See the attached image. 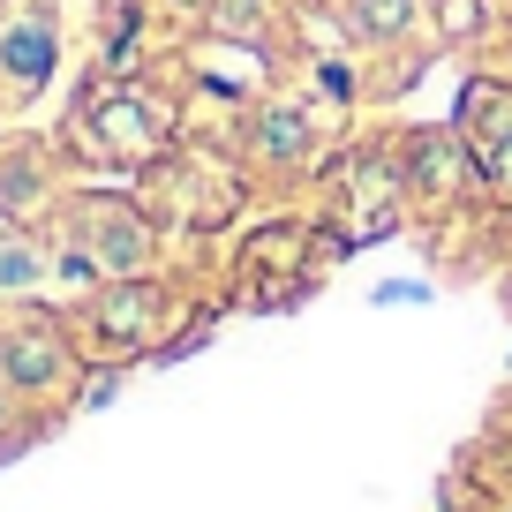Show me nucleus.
Masks as SVG:
<instances>
[{
	"instance_id": "1",
	"label": "nucleus",
	"mask_w": 512,
	"mask_h": 512,
	"mask_svg": "<svg viewBox=\"0 0 512 512\" xmlns=\"http://www.w3.org/2000/svg\"><path fill=\"white\" fill-rule=\"evenodd\" d=\"M0 384L23 392V400H53V392L76 384V354H68V339L46 317L0 324Z\"/></svg>"
},
{
	"instance_id": "2",
	"label": "nucleus",
	"mask_w": 512,
	"mask_h": 512,
	"mask_svg": "<svg viewBox=\"0 0 512 512\" xmlns=\"http://www.w3.org/2000/svg\"><path fill=\"white\" fill-rule=\"evenodd\" d=\"M144 339H151V294L144 287H113L91 309V354L98 362H128Z\"/></svg>"
},
{
	"instance_id": "3",
	"label": "nucleus",
	"mask_w": 512,
	"mask_h": 512,
	"mask_svg": "<svg viewBox=\"0 0 512 512\" xmlns=\"http://www.w3.org/2000/svg\"><path fill=\"white\" fill-rule=\"evenodd\" d=\"M46 16H31V31H8V83H23V91H38V76H46V61H53V46H46Z\"/></svg>"
},
{
	"instance_id": "4",
	"label": "nucleus",
	"mask_w": 512,
	"mask_h": 512,
	"mask_svg": "<svg viewBox=\"0 0 512 512\" xmlns=\"http://www.w3.org/2000/svg\"><path fill=\"white\" fill-rule=\"evenodd\" d=\"M38 272H46V264H38L31 241H0V294H31Z\"/></svg>"
},
{
	"instance_id": "5",
	"label": "nucleus",
	"mask_w": 512,
	"mask_h": 512,
	"mask_svg": "<svg viewBox=\"0 0 512 512\" xmlns=\"http://www.w3.org/2000/svg\"><path fill=\"white\" fill-rule=\"evenodd\" d=\"M23 437H31V422H23V392H8V384H0V452H16Z\"/></svg>"
},
{
	"instance_id": "6",
	"label": "nucleus",
	"mask_w": 512,
	"mask_h": 512,
	"mask_svg": "<svg viewBox=\"0 0 512 512\" xmlns=\"http://www.w3.org/2000/svg\"><path fill=\"white\" fill-rule=\"evenodd\" d=\"M362 23H369V31H400V23H407V0H362Z\"/></svg>"
}]
</instances>
